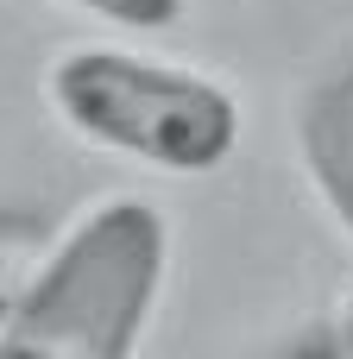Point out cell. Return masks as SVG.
Masks as SVG:
<instances>
[{"label": "cell", "mask_w": 353, "mask_h": 359, "mask_svg": "<svg viewBox=\"0 0 353 359\" xmlns=\"http://www.w3.org/2000/svg\"><path fill=\"white\" fill-rule=\"evenodd\" d=\"M44 252H51V233H44L38 221L0 215V322H6V309L25 297V284H32V271L44 265Z\"/></svg>", "instance_id": "4"}, {"label": "cell", "mask_w": 353, "mask_h": 359, "mask_svg": "<svg viewBox=\"0 0 353 359\" xmlns=\"http://www.w3.org/2000/svg\"><path fill=\"white\" fill-rule=\"evenodd\" d=\"M347 359H353V297H347Z\"/></svg>", "instance_id": "6"}, {"label": "cell", "mask_w": 353, "mask_h": 359, "mask_svg": "<svg viewBox=\"0 0 353 359\" xmlns=\"http://www.w3.org/2000/svg\"><path fill=\"white\" fill-rule=\"evenodd\" d=\"M303 164L322 189V202L335 208V221L353 240V69H341L328 88L309 95L303 114Z\"/></svg>", "instance_id": "3"}, {"label": "cell", "mask_w": 353, "mask_h": 359, "mask_svg": "<svg viewBox=\"0 0 353 359\" xmlns=\"http://www.w3.org/2000/svg\"><path fill=\"white\" fill-rule=\"evenodd\" d=\"M63 6H76L88 19H107L120 32H164V25L183 19V0H63Z\"/></svg>", "instance_id": "5"}, {"label": "cell", "mask_w": 353, "mask_h": 359, "mask_svg": "<svg viewBox=\"0 0 353 359\" xmlns=\"http://www.w3.org/2000/svg\"><path fill=\"white\" fill-rule=\"evenodd\" d=\"M44 101L76 139L171 177L221 170L240 145V101L221 82L120 44L57 50L44 69Z\"/></svg>", "instance_id": "2"}, {"label": "cell", "mask_w": 353, "mask_h": 359, "mask_svg": "<svg viewBox=\"0 0 353 359\" xmlns=\"http://www.w3.org/2000/svg\"><path fill=\"white\" fill-rule=\"evenodd\" d=\"M171 227L145 196L95 202L51 240L0 322V359H133L164 290Z\"/></svg>", "instance_id": "1"}]
</instances>
